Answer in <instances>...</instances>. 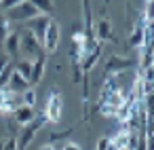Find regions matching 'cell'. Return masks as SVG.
Returning <instances> with one entry per match:
<instances>
[{
	"label": "cell",
	"instance_id": "1",
	"mask_svg": "<svg viewBox=\"0 0 154 150\" xmlns=\"http://www.w3.org/2000/svg\"><path fill=\"white\" fill-rule=\"evenodd\" d=\"M17 34H19V57H21V59L34 61V59H38L40 55H45L42 42H40L32 32H28V30L23 28V30L17 32Z\"/></svg>",
	"mask_w": 154,
	"mask_h": 150
},
{
	"label": "cell",
	"instance_id": "2",
	"mask_svg": "<svg viewBox=\"0 0 154 150\" xmlns=\"http://www.w3.org/2000/svg\"><path fill=\"white\" fill-rule=\"evenodd\" d=\"M47 118H45V114H40V116H36L30 125H26V127H21L19 129V133H17V137H15V142H17V148L19 150H26L32 142H34V137H36V133L42 129V123H45Z\"/></svg>",
	"mask_w": 154,
	"mask_h": 150
},
{
	"label": "cell",
	"instance_id": "3",
	"mask_svg": "<svg viewBox=\"0 0 154 150\" xmlns=\"http://www.w3.org/2000/svg\"><path fill=\"white\" fill-rule=\"evenodd\" d=\"M36 15H40V13L36 11L34 5L28 2V0L21 2V5H17V7H13V9H9V11H5V17L9 19V23H23V26Z\"/></svg>",
	"mask_w": 154,
	"mask_h": 150
},
{
	"label": "cell",
	"instance_id": "4",
	"mask_svg": "<svg viewBox=\"0 0 154 150\" xmlns=\"http://www.w3.org/2000/svg\"><path fill=\"white\" fill-rule=\"evenodd\" d=\"M42 114H45V118H47L49 123H53V125H57V123L61 120V116H63V97H61L59 91H53V93L49 95Z\"/></svg>",
	"mask_w": 154,
	"mask_h": 150
},
{
	"label": "cell",
	"instance_id": "5",
	"mask_svg": "<svg viewBox=\"0 0 154 150\" xmlns=\"http://www.w3.org/2000/svg\"><path fill=\"white\" fill-rule=\"evenodd\" d=\"M59 40H61V28H59V23L57 21H49V26H47V32H45V36H42V49H45V53H55L57 49H59Z\"/></svg>",
	"mask_w": 154,
	"mask_h": 150
},
{
	"label": "cell",
	"instance_id": "6",
	"mask_svg": "<svg viewBox=\"0 0 154 150\" xmlns=\"http://www.w3.org/2000/svg\"><path fill=\"white\" fill-rule=\"evenodd\" d=\"M19 106H21V95L19 93H13L7 87L0 89V112H11L13 114V110H17Z\"/></svg>",
	"mask_w": 154,
	"mask_h": 150
},
{
	"label": "cell",
	"instance_id": "7",
	"mask_svg": "<svg viewBox=\"0 0 154 150\" xmlns=\"http://www.w3.org/2000/svg\"><path fill=\"white\" fill-rule=\"evenodd\" d=\"M49 21H51V17H49V15H36V17H32L23 28H26L28 32H32V34L42 42V36H45V32H47Z\"/></svg>",
	"mask_w": 154,
	"mask_h": 150
},
{
	"label": "cell",
	"instance_id": "8",
	"mask_svg": "<svg viewBox=\"0 0 154 150\" xmlns=\"http://www.w3.org/2000/svg\"><path fill=\"white\" fill-rule=\"evenodd\" d=\"M135 61L133 59H129V57H120V55H110L108 57V61H106V74H120V72H125V70H131V66H133Z\"/></svg>",
	"mask_w": 154,
	"mask_h": 150
},
{
	"label": "cell",
	"instance_id": "9",
	"mask_svg": "<svg viewBox=\"0 0 154 150\" xmlns=\"http://www.w3.org/2000/svg\"><path fill=\"white\" fill-rule=\"evenodd\" d=\"M45 72H47V53L40 55L38 59L32 61V74H30V87L38 85L42 78H45Z\"/></svg>",
	"mask_w": 154,
	"mask_h": 150
},
{
	"label": "cell",
	"instance_id": "10",
	"mask_svg": "<svg viewBox=\"0 0 154 150\" xmlns=\"http://www.w3.org/2000/svg\"><path fill=\"white\" fill-rule=\"evenodd\" d=\"M93 34H95V40L97 42H106L114 36V30H112V23L108 19H99L95 26H93Z\"/></svg>",
	"mask_w": 154,
	"mask_h": 150
},
{
	"label": "cell",
	"instance_id": "11",
	"mask_svg": "<svg viewBox=\"0 0 154 150\" xmlns=\"http://www.w3.org/2000/svg\"><path fill=\"white\" fill-rule=\"evenodd\" d=\"M34 118H36V110H34V108H30V106H19L17 110H13V120H15L19 127L30 125Z\"/></svg>",
	"mask_w": 154,
	"mask_h": 150
},
{
	"label": "cell",
	"instance_id": "12",
	"mask_svg": "<svg viewBox=\"0 0 154 150\" xmlns=\"http://www.w3.org/2000/svg\"><path fill=\"white\" fill-rule=\"evenodd\" d=\"M2 47H5V53H7L9 57L19 59V34H17L15 30L7 36V40L2 42Z\"/></svg>",
	"mask_w": 154,
	"mask_h": 150
},
{
	"label": "cell",
	"instance_id": "13",
	"mask_svg": "<svg viewBox=\"0 0 154 150\" xmlns=\"http://www.w3.org/2000/svg\"><path fill=\"white\" fill-rule=\"evenodd\" d=\"M7 89H11L13 93H23L26 89H30V83H28L23 76H19V74L13 70V74H11V78H9V85H7Z\"/></svg>",
	"mask_w": 154,
	"mask_h": 150
},
{
	"label": "cell",
	"instance_id": "14",
	"mask_svg": "<svg viewBox=\"0 0 154 150\" xmlns=\"http://www.w3.org/2000/svg\"><path fill=\"white\" fill-rule=\"evenodd\" d=\"M28 2L34 5L40 15H51L53 13V0H28Z\"/></svg>",
	"mask_w": 154,
	"mask_h": 150
},
{
	"label": "cell",
	"instance_id": "15",
	"mask_svg": "<svg viewBox=\"0 0 154 150\" xmlns=\"http://www.w3.org/2000/svg\"><path fill=\"white\" fill-rule=\"evenodd\" d=\"M19 95H21V106H30V108H34V106H36V99H38V95H36L34 87L26 89V91H23V93H19Z\"/></svg>",
	"mask_w": 154,
	"mask_h": 150
},
{
	"label": "cell",
	"instance_id": "16",
	"mask_svg": "<svg viewBox=\"0 0 154 150\" xmlns=\"http://www.w3.org/2000/svg\"><path fill=\"white\" fill-rule=\"evenodd\" d=\"M11 32H13V26L9 23V19H7L5 15H0V45L7 40V36H9Z\"/></svg>",
	"mask_w": 154,
	"mask_h": 150
},
{
	"label": "cell",
	"instance_id": "17",
	"mask_svg": "<svg viewBox=\"0 0 154 150\" xmlns=\"http://www.w3.org/2000/svg\"><path fill=\"white\" fill-rule=\"evenodd\" d=\"M146 28V26H143ZM143 28L139 26V28H135L131 34H129V45L131 47H141V40H143Z\"/></svg>",
	"mask_w": 154,
	"mask_h": 150
},
{
	"label": "cell",
	"instance_id": "18",
	"mask_svg": "<svg viewBox=\"0 0 154 150\" xmlns=\"http://www.w3.org/2000/svg\"><path fill=\"white\" fill-rule=\"evenodd\" d=\"M21 2H26V0H0V9H2V11H9V9H13V7H17V5H21Z\"/></svg>",
	"mask_w": 154,
	"mask_h": 150
},
{
	"label": "cell",
	"instance_id": "19",
	"mask_svg": "<svg viewBox=\"0 0 154 150\" xmlns=\"http://www.w3.org/2000/svg\"><path fill=\"white\" fill-rule=\"evenodd\" d=\"M2 150H19L15 137H7V139H2Z\"/></svg>",
	"mask_w": 154,
	"mask_h": 150
},
{
	"label": "cell",
	"instance_id": "20",
	"mask_svg": "<svg viewBox=\"0 0 154 150\" xmlns=\"http://www.w3.org/2000/svg\"><path fill=\"white\" fill-rule=\"evenodd\" d=\"M9 64H13V61H11V57H9L7 53H0V72H2Z\"/></svg>",
	"mask_w": 154,
	"mask_h": 150
},
{
	"label": "cell",
	"instance_id": "21",
	"mask_svg": "<svg viewBox=\"0 0 154 150\" xmlns=\"http://www.w3.org/2000/svg\"><path fill=\"white\" fill-rule=\"evenodd\" d=\"M59 150H82V148H80V144H76V142H66Z\"/></svg>",
	"mask_w": 154,
	"mask_h": 150
},
{
	"label": "cell",
	"instance_id": "22",
	"mask_svg": "<svg viewBox=\"0 0 154 150\" xmlns=\"http://www.w3.org/2000/svg\"><path fill=\"white\" fill-rule=\"evenodd\" d=\"M108 137H99L97 139V146H95V150H108Z\"/></svg>",
	"mask_w": 154,
	"mask_h": 150
},
{
	"label": "cell",
	"instance_id": "23",
	"mask_svg": "<svg viewBox=\"0 0 154 150\" xmlns=\"http://www.w3.org/2000/svg\"><path fill=\"white\" fill-rule=\"evenodd\" d=\"M148 2H152V0H148Z\"/></svg>",
	"mask_w": 154,
	"mask_h": 150
},
{
	"label": "cell",
	"instance_id": "24",
	"mask_svg": "<svg viewBox=\"0 0 154 150\" xmlns=\"http://www.w3.org/2000/svg\"><path fill=\"white\" fill-rule=\"evenodd\" d=\"M125 150H127V148H125Z\"/></svg>",
	"mask_w": 154,
	"mask_h": 150
}]
</instances>
